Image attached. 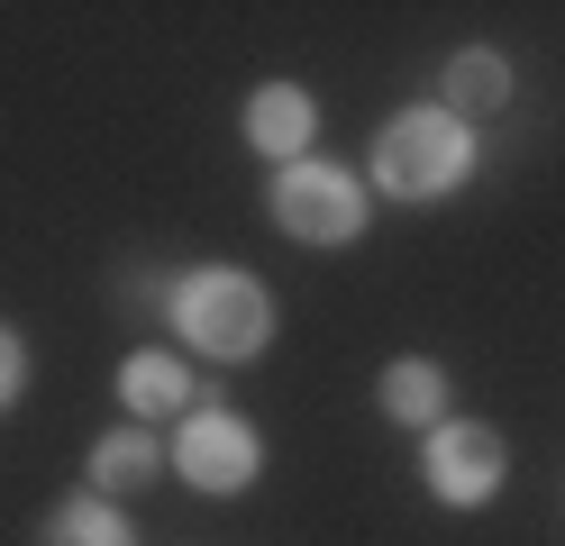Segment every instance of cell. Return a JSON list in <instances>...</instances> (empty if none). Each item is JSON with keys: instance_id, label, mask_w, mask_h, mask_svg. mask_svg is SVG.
Listing matches in <instances>:
<instances>
[{"instance_id": "1", "label": "cell", "mask_w": 565, "mask_h": 546, "mask_svg": "<svg viewBox=\"0 0 565 546\" xmlns=\"http://www.w3.org/2000/svg\"><path fill=\"white\" fill-rule=\"evenodd\" d=\"M173 328L201 346V355H256L274 338V301H265V282L256 274H237V265H210V274H183L173 282Z\"/></svg>"}, {"instance_id": "2", "label": "cell", "mask_w": 565, "mask_h": 546, "mask_svg": "<svg viewBox=\"0 0 565 546\" xmlns=\"http://www.w3.org/2000/svg\"><path fill=\"white\" fill-rule=\"evenodd\" d=\"M466 164H475V137H466L456 109H402V119L374 137V182L393 201H438V192L466 182Z\"/></svg>"}, {"instance_id": "3", "label": "cell", "mask_w": 565, "mask_h": 546, "mask_svg": "<svg viewBox=\"0 0 565 546\" xmlns=\"http://www.w3.org/2000/svg\"><path fill=\"white\" fill-rule=\"evenodd\" d=\"M274 218L301 246H347V237H365V192L347 164H292L274 182Z\"/></svg>"}, {"instance_id": "4", "label": "cell", "mask_w": 565, "mask_h": 546, "mask_svg": "<svg viewBox=\"0 0 565 546\" xmlns=\"http://www.w3.org/2000/svg\"><path fill=\"white\" fill-rule=\"evenodd\" d=\"M502 473H511V447H502L483 419H447V428H429V492H438V501L475 510V501L502 492Z\"/></svg>"}, {"instance_id": "5", "label": "cell", "mask_w": 565, "mask_h": 546, "mask_svg": "<svg viewBox=\"0 0 565 546\" xmlns=\"http://www.w3.org/2000/svg\"><path fill=\"white\" fill-rule=\"evenodd\" d=\"M173 464H183L192 492H246L256 483V428L228 410H192L183 437H173Z\"/></svg>"}, {"instance_id": "6", "label": "cell", "mask_w": 565, "mask_h": 546, "mask_svg": "<svg viewBox=\"0 0 565 546\" xmlns=\"http://www.w3.org/2000/svg\"><path fill=\"white\" fill-rule=\"evenodd\" d=\"M310 128H320V109H310V92H301V83H265L256 100H246V137H256L265 156H282V164H292L301 146H310Z\"/></svg>"}, {"instance_id": "7", "label": "cell", "mask_w": 565, "mask_h": 546, "mask_svg": "<svg viewBox=\"0 0 565 546\" xmlns=\"http://www.w3.org/2000/svg\"><path fill=\"white\" fill-rule=\"evenodd\" d=\"M156 464H164V447H156L147 428H110L92 447V492H147Z\"/></svg>"}, {"instance_id": "8", "label": "cell", "mask_w": 565, "mask_h": 546, "mask_svg": "<svg viewBox=\"0 0 565 546\" xmlns=\"http://www.w3.org/2000/svg\"><path fill=\"white\" fill-rule=\"evenodd\" d=\"M383 410H393V419H411V428H438V410H447V374H438L429 355L383 364Z\"/></svg>"}, {"instance_id": "9", "label": "cell", "mask_w": 565, "mask_h": 546, "mask_svg": "<svg viewBox=\"0 0 565 546\" xmlns=\"http://www.w3.org/2000/svg\"><path fill=\"white\" fill-rule=\"evenodd\" d=\"M119 400H128L137 419H156V410H183V400H192V374H183L173 355H128V364H119Z\"/></svg>"}, {"instance_id": "10", "label": "cell", "mask_w": 565, "mask_h": 546, "mask_svg": "<svg viewBox=\"0 0 565 546\" xmlns=\"http://www.w3.org/2000/svg\"><path fill=\"white\" fill-rule=\"evenodd\" d=\"M511 100V64L502 55H483V46H466L447 64V109L456 119H483V109H502Z\"/></svg>"}, {"instance_id": "11", "label": "cell", "mask_w": 565, "mask_h": 546, "mask_svg": "<svg viewBox=\"0 0 565 546\" xmlns=\"http://www.w3.org/2000/svg\"><path fill=\"white\" fill-rule=\"evenodd\" d=\"M46 546H137V537H128V520H119L110 501H64Z\"/></svg>"}, {"instance_id": "12", "label": "cell", "mask_w": 565, "mask_h": 546, "mask_svg": "<svg viewBox=\"0 0 565 546\" xmlns=\"http://www.w3.org/2000/svg\"><path fill=\"white\" fill-rule=\"evenodd\" d=\"M19 383H28V346L10 338V328H0V410L19 400Z\"/></svg>"}]
</instances>
